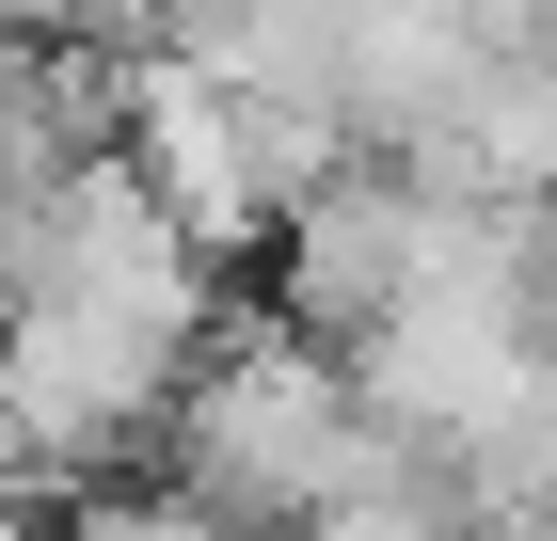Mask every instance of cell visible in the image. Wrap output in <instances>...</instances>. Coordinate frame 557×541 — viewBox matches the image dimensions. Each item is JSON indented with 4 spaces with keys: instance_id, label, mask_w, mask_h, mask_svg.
Returning <instances> with one entry per match:
<instances>
[{
    "instance_id": "obj_1",
    "label": "cell",
    "mask_w": 557,
    "mask_h": 541,
    "mask_svg": "<svg viewBox=\"0 0 557 541\" xmlns=\"http://www.w3.org/2000/svg\"><path fill=\"white\" fill-rule=\"evenodd\" d=\"M175 446H191V509H223V526H319L367 478L383 430H367L350 367H319L302 334H256V351L175 382Z\"/></svg>"
},
{
    "instance_id": "obj_2",
    "label": "cell",
    "mask_w": 557,
    "mask_h": 541,
    "mask_svg": "<svg viewBox=\"0 0 557 541\" xmlns=\"http://www.w3.org/2000/svg\"><path fill=\"white\" fill-rule=\"evenodd\" d=\"M128 175L175 208L191 255H223V239L287 223L302 192L335 175V127H319V112H239V96L191 81V64H144V81H128Z\"/></svg>"
},
{
    "instance_id": "obj_3",
    "label": "cell",
    "mask_w": 557,
    "mask_h": 541,
    "mask_svg": "<svg viewBox=\"0 0 557 541\" xmlns=\"http://www.w3.org/2000/svg\"><path fill=\"white\" fill-rule=\"evenodd\" d=\"M175 367H191V334L33 287L0 319V478H33V462H112L175 398Z\"/></svg>"
},
{
    "instance_id": "obj_4",
    "label": "cell",
    "mask_w": 557,
    "mask_h": 541,
    "mask_svg": "<svg viewBox=\"0 0 557 541\" xmlns=\"http://www.w3.org/2000/svg\"><path fill=\"white\" fill-rule=\"evenodd\" d=\"M335 16V96H350V127H430L446 96L494 64V0H319Z\"/></svg>"
},
{
    "instance_id": "obj_5",
    "label": "cell",
    "mask_w": 557,
    "mask_h": 541,
    "mask_svg": "<svg viewBox=\"0 0 557 541\" xmlns=\"http://www.w3.org/2000/svg\"><path fill=\"white\" fill-rule=\"evenodd\" d=\"M414 271V175H319L287 208V303L302 334H367Z\"/></svg>"
},
{
    "instance_id": "obj_6",
    "label": "cell",
    "mask_w": 557,
    "mask_h": 541,
    "mask_svg": "<svg viewBox=\"0 0 557 541\" xmlns=\"http://www.w3.org/2000/svg\"><path fill=\"white\" fill-rule=\"evenodd\" d=\"M33 303V208H0V319Z\"/></svg>"
},
{
    "instance_id": "obj_7",
    "label": "cell",
    "mask_w": 557,
    "mask_h": 541,
    "mask_svg": "<svg viewBox=\"0 0 557 541\" xmlns=\"http://www.w3.org/2000/svg\"><path fill=\"white\" fill-rule=\"evenodd\" d=\"M64 16H160V0H64Z\"/></svg>"
},
{
    "instance_id": "obj_8",
    "label": "cell",
    "mask_w": 557,
    "mask_h": 541,
    "mask_svg": "<svg viewBox=\"0 0 557 541\" xmlns=\"http://www.w3.org/2000/svg\"><path fill=\"white\" fill-rule=\"evenodd\" d=\"M510 541H557V526H510Z\"/></svg>"
}]
</instances>
